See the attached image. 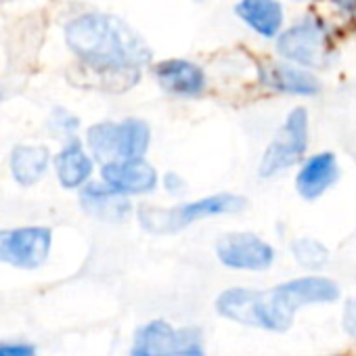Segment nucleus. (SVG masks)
<instances>
[{
    "mask_svg": "<svg viewBox=\"0 0 356 356\" xmlns=\"http://www.w3.org/2000/svg\"><path fill=\"white\" fill-rule=\"evenodd\" d=\"M70 51L99 74H138L151 61V49L120 17L105 13H84L65 26Z\"/></svg>",
    "mask_w": 356,
    "mask_h": 356,
    "instance_id": "1",
    "label": "nucleus"
},
{
    "mask_svg": "<svg viewBox=\"0 0 356 356\" xmlns=\"http://www.w3.org/2000/svg\"><path fill=\"white\" fill-rule=\"evenodd\" d=\"M248 206L245 197L235 193H214L195 202L178 204L172 208H157V206H140L136 216L140 227L151 235H174L200 220L239 214Z\"/></svg>",
    "mask_w": 356,
    "mask_h": 356,
    "instance_id": "2",
    "label": "nucleus"
},
{
    "mask_svg": "<svg viewBox=\"0 0 356 356\" xmlns=\"http://www.w3.org/2000/svg\"><path fill=\"white\" fill-rule=\"evenodd\" d=\"M86 145L97 161L145 157L151 147V126L140 118L122 122H99L86 132Z\"/></svg>",
    "mask_w": 356,
    "mask_h": 356,
    "instance_id": "3",
    "label": "nucleus"
},
{
    "mask_svg": "<svg viewBox=\"0 0 356 356\" xmlns=\"http://www.w3.org/2000/svg\"><path fill=\"white\" fill-rule=\"evenodd\" d=\"M277 53L289 63L321 70L333 59V38L321 19L304 17L277 36Z\"/></svg>",
    "mask_w": 356,
    "mask_h": 356,
    "instance_id": "4",
    "label": "nucleus"
},
{
    "mask_svg": "<svg viewBox=\"0 0 356 356\" xmlns=\"http://www.w3.org/2000/svg\"><path fill=\"white\" fill-rule=\"evenodd\" d=\"M310 143V120L304 107H296L287 113L275 138L262 153L258 174L262 178H275L289 168L304 161Z\"/></svg>",
    "mask_w": 356,
    "mask_h": 356,
    "instance_id": "5",
    "label": "nucleus"
},
{
    "mask_svg": "<svg viewBox=\"0 0 356 356\" xmlns=\"http://www.w3.org/2000/svg\"><path fill=\"white\" fill-rule=\"evenodd\" d=\"M130 356H206L204 335L197 327L149 321L134 333Z\"/></svg>",
    "mask_w": 356,
    "mask_h": 356,
    "instance_id": "6",
    "label": "nucleus"
},
{
    "mask_svg": "<svg viewBox=\"0 0 356 356\" xmlns=\"http://www.w3.org/2000/svg\"><path fill=\"white\" fill-rule=\"evenodd\" d=\"M216 310L220 316L245 327H258L277 333L289 329V325L277 314L268 291H258L250 287L225 289L216 300Z\"/></svg>",
    "mask_w": 356,
    "mask_h": 356,
    "instance_id": "7",
    "label": "nucleus"
},
{
    "mask_svg": "<svg viewBox=\"0 0 356 356\" xmlns=\"http://www.w3.org/2000/svg\"><path fill=\"white\" fill-rule=\"evenodd\" d=\"M277 314L291 327L296 310L312 304H331L339 298V287L327 277H298L268 291Z\"/></svg>",
    "mask_w": 356,
    "mask_h": 356,
    "instance_id": "8",
    "label": "nucleus"
},
{
    "mask_svg": "<svg viewBox=\"0 0 356 356\" xmlns=\"http://www.w3.org/2000/svg\"><path fill=\"white\" fill-rule=\"evenodd\" d=\"M216 258L233 270L262 273L275 264V248L254 233H227L216 241Z\"/></svg>",
    "mask_w": 356,
    "mask_h": 356,
    "instance_id": "9",
    "label": "nucleus"
},
{
    "mask_svg": "<svg viewBox=\"0 0 356 356\" xmlns=\"http://www.w3.org/2000/svg\"><path fill=\"white\" fill-rule=\"evenodd\" d=\"M53 233L47 227H22L0 231V262L17 268H38L47 262Z\"/></svg>",
    "mask_w": 356,
    "mask_h": 356,
    "instance_id": "10",
    "label": "nucleus"
},
{
    "mask_svg": "<svg viewBox=\"0 0 356 356\" xmlns=\"http://www.w3.org/2000/svg\"><path fill=\"white\" fill-rule=\"evenodd\" d=\"M101 178L105 185L128 197L153 193L159 185V174L155 165L149 163L145 157L107 161L101 168Z\"/></svg>",
    "mask_w": 356,
    "mask_h": 356,
    "instance_id": "11",
    "label": "nucleus"
},
{
    "mask_svg": "<svg viewBox=\"0 0 356 356\" xmlns=\"http://www.w3.org/2000/svg\"><path fill=\"white\" fill-rule=\"evenodd\" d=\"M163 92L181 99H195L206 92L208 78L202 65L191 59H163L153 67Z\"/></svg>",
    "mask_w": 356,
    "mask_h": 356,
    "instance_id": "12",
    "label": "nucleus"
},
{
    "mask_svg": "<svg viewBox=\"0 0 356 356\" xmlns=\"http://www.w3.org/2000/svg\"><path fill=\"white\" fill-rule=\"evenodd\" d=\"M339 161L331 151L314 153L300 163L296 174V191L302 200L314 202L339 181Z\"/></svg>",
    "mask_w": 356,
    "mask_h": 356,
    "instance_id": "13",
    "label": "nucleus"
},
{
    "mask_svg": "<svg viewBox=\"0 0 356 356\" xmlns=\"http://www.w3.org/2000/svg\"><path fill=\"white\" fill-rule=\"evenodd\" d=\"M260 82L264 88L291 97H314L321 92V80L312 74V70L285 59L264 65L260 70Z\"/></svg>",
    "mask_w": 356,
    "mask_h": 356,
    "instance_id": "14",
    "label": "nucleus"
},
{
    "mask_svg": "<svg viewBox=\"0 0 356 356\" xmlns=\"http://www.w3.org/2000/svg\"><path fill=\"white\" fill-rule=\"evenodd\" d=\"M80 202L84 212H88L92 218H99L103 222H122L132 212L128 195L118 193L105 183L86 185L80 193Z\"/></svg>",
    "mask_w": 356,
    "mask_h": 356,
    "instance_id": "15",
    "label": "nucleus"
},
{
    "mask_svg": "<svg viewBox=\"0 0 356 356\" xmlns=\"http://www.w3.org/2000/svg\"><path fill=\"white\" fill-rule=\"evenodd\" d=\"M235 15L260 38H277L281 34L285 13L279 0H239Z\"/></svg>",
    "mask_w": 356,
    "mask_h": 356,
    "instance_id": "16",
    "label": "nucleus"
},
{
    "mask_svg": "<svg viewBox=\"0 0 356 356\" xmlns=\"http://www.w3.org/2000/svg\"><path fill=\"white\" fill-rule=\"evenodd\" d=\"M55 170L61 187L78 189L84 187L92 176V157L78 140H70L55 157Z\"/></svg>",
    "mask_w": 356,
    "mask_h": 356,
    "instance_id": "17",
    "label": "nucleus"
},
{
    "mask_svg": "<svg viewBox=\"0 0 356 356\" xmlns=\"http://www.w3.org/2000/svg\"><path fill=\"white\" fill-rule=\"evenodd\" d=\"M51 155L47 147H36V145H19L11 153V172L13 178L24 185L32 187L40 178L47 174Z\"/></svg>",
    "mask_w": 356,
    "mask_h": 356,
    "instance_id": "18",
    "label": "nucleus"
},
{
    "mask_svg": "<svg viewBox=\"0 0 356 356\" xmlns=\"http://www.w3.org/2000/svg\"><path fill=\"white\" fill-rule=\"evenodd\" d=\"M291 254H293V258L298 260L300 266L310 268V270H316V268L325 266L327 260H329V250L321 241H316L312 237L296 239L291 243Z\"/></svg>",
    "mask_w": 356,
    "mask_h": 356,
    "instance_id": "19",
    "label": "nucleus"
},
{
    "mask_svg": "<svg viewBox=\"0 0 356 356\" xmlns=\"http://www.w3.org/2000/svg\"><path fill=\"white\" fill-rule=\"evenodd\" d=\"M0 356H38V350L32 343L0 341Z\"/></svg>",
    "mask_w": 356,
    "mask_h": 356,
    "instance_id": "20",
    "label": "nucleus"
},
{
    "mask_svg": "<svg viewBox=\"0 0 356 356\" xmlns=\"http://www.w3.org/2000/svg\"><path fill=\"white\" fill-rule=\"evenodd\" d=\"M163 189L172 195H181L187 191V183H185V178L181 174H176V172H168L163 176Z\"/></svg>",
    "mask_w": 356,
    "mask_h": 356,
    "instance_id": "21",
    "label": "nucleus"
},
{
    "mask_svg": "<svg viewBox=\"0 0 356 356\" xmlns=\"http://www.w3.org/2000/svg\"><path fill=\"white\" fill-rule=\"evenodd\" d=\"M343 329L356 339V298L348 300L343 306Z\"/></svg>",
    "mask_w": 356,
    "mask_h": 356,
    "instance_id": "22",
    "label": "nucleus"
},
{
    "mask_svg": "<svg viewBox=\"0 0 356 356\" xmlns=\"http://www.w3.org/2000/svg\"><path fill=\"white\" fill-rule=\"evenodd\" d=\"M329 3L346 22L356 19V0H329Z\"/></svg>",
    "mask_w": 356,
    "mask_h": 356,
    "instance_id": "23",
    "label": "nucleus"
},
{
    "mask_svg": "<svg viewBox=\"0 0 356 356\" xmlns=\"http://www.w3.org/2000/svg\"><path fill=\"white\" fill-rule=\"evenodd\" d=\"M0 3H11V0H0Z\"/></svg>",
    "mask_w": 356,
    "mask_h": 356,
    "instance_id": "24",
    "label": "nucleus"
},
{
    "mask_svg": "<svg viewBox=\"0 0 356 356\" xmlns=\"http://www.w3.org/2000/svg\"><path fill=\"white\" fill-rule=\"evenodd\" d=\"M197 3H206V0H197Z\"/></svg>",
    "mask_w": 356,
    "mask_h": 356,
    "instance_id": "25",
    "label": "nucleus"
}]
</instances>
